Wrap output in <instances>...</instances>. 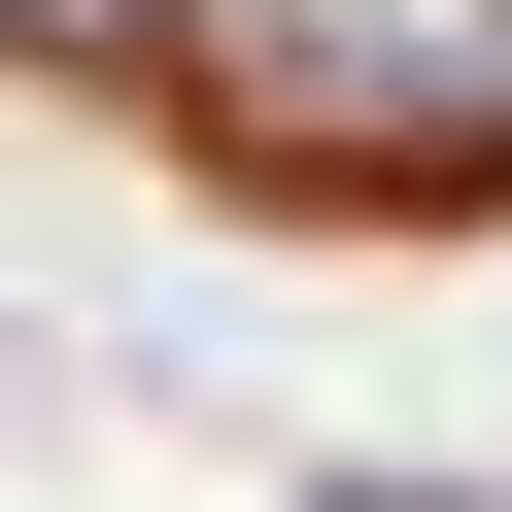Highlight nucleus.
Returning <instances> with one entry per match:
<instances>
[{"label":"nucleus","mask_w":512,"mask_h":512,"mask_svg":"<svg viewBox=\"0 0 512 512\" xmlns=\"http://www.w3.org/2000/svg\"><path fill=\"white\" fill-rule=\"evenodd\" d=\"M0 35H137V0H0Z\"/></svg>","instance_id":"obj_1"}]
</instances>
